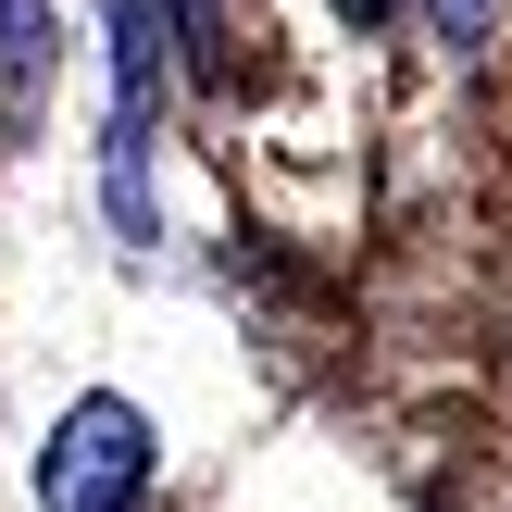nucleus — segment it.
<instances>
[{
	"mask_svg": "<svg viewBox=\"0 0 512 512\" xmlns=\"http://www.w3.org/2000/svg\"><path fill=\"white\" fill-rule=\"evenodd\" d=\"M38 75H50V0H0V100L38 113Z\"/></svg>",
	"mask_w": 512,
	"mask_h": 512,
	"instance_id": "7ed1b4c3",
	"label": "nucleus"
},
{
	"mask_svg": "<svg viewBox=\"0 0 512 512\" xmlns=\"http://www.w3.org/2000/svg\"><path fill=\"white\" fill-rule=\"evenodd\" d=\"M150 488V413L138 400H75L38 450V500L50 512H138Z\"/></svg>",
	"mask_w": 512,
	"mask_h": 512,
	"instance_id": "f257e3e1",
	"label": "nucleus"
},
{
	"mask_svg": "<svg viewBox=\"0 0 512 512\" xmlns=\"http://www.w3.org/2000/svg\"><path fill=\"white\" fill-rule=\"evenodd\" d=\"M175 25H188V50H200V63H225V13H213V0H175Z\"/></svg>",
	"mask_w": 512,
	"mask_h": 512,
	"instance_id": "20e7f679",
	"label": "nucleus"
},
{
	"mask_svg": "<svg viewBox=\"0 0 512 512\" xmlns=\"http://www.w3.org/2000/svg\"><path fill=\"white\" fill-rule=\"evenodd\" d=\"M113 63H125V88H113V213L150 225L138 150H150V113H163V13L150 0H113Z\"/></svg>",
	"mask_w": 512,
	"mask_h": 512,
	"instance_id": "f03ea898",
	"label": "nucleus"
},
{
	"mask_svg": "<svg viewBox=\"0 0 512 512\" xmlns=\"http://www.w3.org/2000/svg\"><path fill=\"white\" fill-rule=\"evenodd\" d=\"M425 13H438L450 38H488V13H500V0H425Z\"/></svg>",
	"mask_w": 512,
	"mask_h": 512,
	"instance_id": "39448f33",
	"label": "nucleus"
},
{
	"mask_svg": "<svg viewBox=\"0 0 512 512\" xmlns=\"http://www.w3.org/2000/svg\"><path fill=\"white\" fill-rule=\"evenodd\" d=\"M338 13H350V25H388V13H400V0H338Z\"/></svg>",
	"mask_w": 512,
	"mask_h": 512,
	"instance_id": "423d86ee",
	"label": "nucleus"
}]
</instances>
